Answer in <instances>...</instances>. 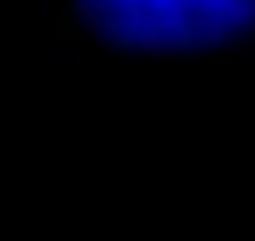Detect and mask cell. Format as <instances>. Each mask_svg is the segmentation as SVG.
<instances>
[{
	"instance_id": "cell-1",
	"label": "cell",
	"mask_w": 255,
	"mask_h": 241,
	"mask_svg": "<svg viewBox=\"0 0 255 241\" xmlns=\"http://www.w3.org/2000/svg\"><path fill=\"white\" fill-rule=\"evenodd\" d=\"M81 43L137 57L255 52V0H62Z\"/></svg>"
}]
</instances>
